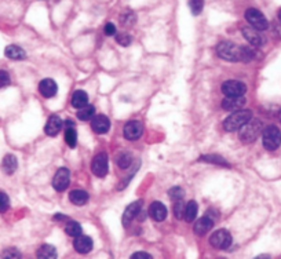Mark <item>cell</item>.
<instances>
[{"mask_svg": "<svg viewBox=\"0 0 281 259\" xmlns=\"http://www.w3.org/2000/svg\"><path fill=\"white\" fill-rule=\"evenodd\" d=\"M216 53L222 60L230 61V62H248V61L253 60L258 53L256 50L252 47H245V46H237L230 42H222L218 44L216 47Z\"/></svg>", "mask_w": 281, "mask_h": 259, "instance_id": "cell-1", "label": "cell"}, {"mask_svg": "<svg viewBox=\"0 0 281 259\" xmlns=\"http://www.w3.org/2000/svg\"><path fill=\"white\" fill-rule=\"evenodd\" d=\"M252 119V112L251 110H236L234 113H231L225 121H223V127L226 131H237L240 130L248 120Z\"/></svg>", "mask_w": 281, "mask_h": 259, "instance_id": "cell-2", "label": "cell"}, {"mask_svg": "<svg viewBox=\"0 0 281 259\" xmlns=\"http://www.w3.org/2000/svg\"><path fill=\"white\" fill-rule=\"evenodd\" d=\"M260 132H262V123L251 119L240 128V139L244 143H251L260 135Z\"/></svg>", "mask_w": 281, "mask_h": 259, "instance_id": "cell-3", "label": "cell"}, {"mask_svg": "<svg viewBox=\"0 0 281 259\" xmlns=\"http://www.w3.org/2000/svg\"><path fill=\"white\" fill-rule=\"evenodd\" d=\"M262 139L267 150H275L281 143V131L275 126L266 127L262 132Z\"/></svg>", "mask_w": 281, "mask_h": 259, "instance_id": "cell-4", "label": "cell"}, {"mask_svg": "<svg viewBox=\"0 0 281 259\" xmlns=\"http://www.w3.org/2000/svg\"><path fill=\"white\" fill-rule=\"evenodd\" d=\"M245 20L251 27L258 31H266L269 28V22L266 20V17L256 9H248L245 11Z\"/></svg>", "mask_w": 281, "mask_h": 259, "instance_id": "cell-5", "label": "cell"}, {"mask_svg": "<svg viewBox=\"0 0 281 259\" xmlns=\"http://www.w3.org/2000/svg\"><path fill=\"white\" fill-rule=\"evenodd\" d=\"M231 241H233L231 234L225 229L216 230L209 237V244L216 249H227L231 245Z\"/></svg>", "mask_w": 281, "mask_h": 259, "instance_id": "cell-6", "label": "cell"}, {"mask_svg": "<svg viewBox=\"0 0 281 259\" xmlns=\"http://www.w3.org/2000/svg\"><path fill=\"white\" fill-rule=\"evenodd\" d=\"M91 168H93L94 175L99 176V178H104V176L108 174V170H109V159H108V154L105 153V152H101V153L97 154L93 160Z\"/></svg>", "mask_w": 281, "mask_h": 259, "instance_id": "cell-7", "label": "cell"}, {"mask_svg": "<svg viewBox=\"0 0 281 259\" xmlns=\"http://www.w3.org/2000/svg\"><path fill=\"white\" fill-rule=\"evenodd\" d=\"M247 91V86L238 80H227L222 84V93L226 97H242Z\"/></svg>", "mask_w": 281, "mask_h": 259, "instance_id": "cell-8", "label": "cell"}, {"mask_svg": "<svg viewBox=\"0 0 281 259\" xmlns=\"http://www.w3.org/2000/svg\"><path fill=\"white\" fill-rule=\"evenodd\" d=\"M69 179H71L69 170L62 167L55 172L54 178H53V186L57 192H64L66 187L69 186Z\"/></svg>", "mask_w": 281, "mask_h": 259, "instance_id": "cell-9", "label": "cell"}, {"mask_svg": "<svg viewBox=\"0 0 281 259\" xmlns=\"http://www.w3.org/2000/svg\"><path fill=\"white\" fill-rule=\"evenodd\" d=\"M241 32L242 35H244V38L247 39L248 42L252 44V46L260 47V46H263V44L266 43V39H264L263 35L260 33V31L255 29V28H252L251 25L242 28Z\"/></svg>", "mask_w": 281, "mask_h": 259, "instance_id": "cell-10", "label": "cell"}, {"mask_svg": "<svg viewBox=\"0 0 281 259\" xmlns=\"http://www.w3.org/2000/svg\"><path fill=\"white\" fill-rule=\"evenodd\" d=\"M123 132H124V137H126L127 139H130V141H137L143 134L142 123L137 120L128 121L126 126H124Z\"/></svg>", "mask_w": 281, "mask_h": 259, "instance_id": "cell-11", "label": "cell"}, {"mask_svg": "<svg viewBox=\"0 0 281 259\" xmlns=\"http://www.w3.org/2000/svg\"><path fill=\"white\" fill-rule=\"evenodd\" d=\"M142 200H137V201H134L132 204H130L128 207L126 208L124 211V214H123V225L128 226L130 223L132 222V219L139 215L141 212V209H142Z\"/></svg>", "mask_w": 281, "mask_h": 259, "instance_id": "cell-12", "label": "cell"}, {"mask_svg": "<svg viewBox=\"0 0 281 259\" xmlns=\"http://www.w3.org/2000/svg\"><path fill=\"white\" fill-rule=\"evenodd\" d=\"M39 91L44 98H53L58 93V86L53 79H44L39 84Z\"/></svg>", "mask_w": 281, "mask_h": 259, "instance_id": "cell-13", "label": "cell"}, {"mask_svg": "<svg viewBox=\"0 0 281 259\" xmlns=\"http://www.w3.org/2000/svg\"><path fill=\"white\" fill-rule=\"evenodd\" d=\"M91 127L97 134H106L110 130V120L104 115L94 116L91 120Z\"/></svg>", "mask_w": 281, "mask_h": 259, "instance_id": "cell-14", "label": "cell"}, {"mask_svg": "<svg viewBox=\"0 0 281 259\" xmlns=\"http://www.w3.org/2000/svg\"><path fill=\"white\" fill-rule=\"evenodd\" d=\"M245 105V98L242 97H226L222 101V108L227 112H236V110L242 109V106Z\"/></svg>", "mask_w": 281, "mask_h": 259, "instance_id": "cell-15", "label": "cell"}, {"mask_svg": "<svg viewBox=\"0 0 281 259\" xmlns=\"http://www.w3.org/2000/svg\"><path fill=\"white\" fill-rule=\"evenodd\" d=\"M73 247H75V249H76L77 252L87 253L93 249V240H91V237L79 234V236L75 237Z\"/></svg>", "mask_w": 281, "mask_h": 259, "instance_id": "cell-16", "label": "cell"}, {"mask_svg": "<svg viewBox=\"0 0 281 259\" xmlns=\"http://www.w3.org/2000/svg\"><path fill=\"white\" fill-rule=\"evenodd\" d=\"M212 226H214V220L205 215V216L200 218V219L194 223L193 231H194L197 236H204V234H207V233L212 229Z\"/></svg>", "mask_w": 281, "mask_h": 259, "instance_id": "cell-17", "label": "cell"}, {"mask_svg": "<svg viewBox=\"0 0 281 259\" xmlns=\"http://www.w3.org/2000/svg\"><path fill=\"white\" fill-rule=\"evenodd\" d=\"M149 215H150L154 220L161 222V220H164L165 218H167V208H165V205L163 203L154 201V203L150 204V207H149Z\"/></svg>", "mask_w": 281, "mask_h": 259, "instance_id": "cell-18", "label": "cell"}, {"mask_svg": "<svg viewBox=\"0 0 281 259\" xmlns=\"http://www.w3.org/2000/svg\"><path fill=\"white\" fill-rule=\"evenodd\" d=\"M62 126H64V123H62V120H61L58 116H51L49 121H47V124H46L44 131L50 137H55L62 130Z\"/></svg>", "mask_w": 281, "mask_h": 259, "instance_id": "cell-19", "label": "cell"}, {"mask_svg": "<svg viewBox=\"0 0 281 259\" xmlns=\"http://www.w3.org/2000/svg\"><path fill=\"white\" fill-rule=\"evenodd\" d=\"M66 130H65V141L68 143L69 148H76L77 143V132L75 130V127L72 126V121H66L65 123Z\"/></svg>", "mask_w": 281, "mask_h": 259, "instance_id": "cell-20", "label": "cell"}, {"mask_svg": "<svg viewBox=\"0 0 281 259\" xmlns=\"http://www.w3.org/2000/svg\"><path fill=\"white\" fill-rule=\"evenodd\" d=\"M69 200L75 205H84V204L88 201V194L86 190H82V189H76V190H72L69 193Z\"/></svg>", "mask_w": 281, "mask_h": 259, "instance_id": "cell-21", "label": "cell"}, {"mask_svg": "<svg viewBox=\"0 0 281 259\" xmlns=\"http://www.w3.org/2000/svg\"><path fill=\"white\" fill-rule=\"evenodd\" d=\"M36 256H38L39 259H55L58 256V253H57V249H55L53 245L43 244V245L38 249Z\"/></svg>", "mask_w": 281, "mask_h": 259, "instance_id": "cell-22", "label": "cell"}, {"mask_svg": "<svg viewBox=\"0 0 281 259\" xmlns=\"http://www.w3.org/2000/svg\"><path fill=\"white\" fill-rule=\"evenodd\" d=\"M5 54L7 58H10V60H14V61H21V60H25V51L21 49V47H18V46H9V47H6V51Z\"/></svg>", "mask_w": 281, "mask_h": 259, "instance_id": "cell-23", "label": "cell"}, {"mask_svg": "<svg viewBox=\"0 0 281 259\" xmlns=\"http://www.w3.org/2000/svg\"><path fill=\"white\" fill-rule=\"evenodd\" d=\"M72 105L77 109H82L83 106L88 105V95L86 94V91H82V90L75 91L72 95Z\"/></svg>", "mask_w": 281, "mask_h": 259, "instance_id": "cell-24", "label": "cell"}, {"mask_svg": "<svg viewBox=\"0 0 281 259\" xmlns=\"http://www.w3.org/2000/svg\"><path fill=\"white\" fill-rule=\"evenodd\" d=\"M17 165H18V163H17L16 156H14V154H7L5 159H3L2 168H3V171H5L6 174L11 175V174H14V172H16Z\"/></svg>", "mask_w": 281, "mask_h": 259, "instance_id": "cell-25", "label": "cell"}, {"mask_svg": "<svg viewBox=\"0 0 281 259\" xmlns=\"http://www.w3.org/2000/svg\"><path fill=\"white\" fill-rule=\"evenodd\" d=\"M197 203H196L194 200H192V201H189V203L186 204V207H185V215H183V218H185L187 222H193V220L196 219V216H197Z\"/></svg>", "mask_w": 281, "mask_h": 259, "instance_id": "cell-26", "label": "cell"}, {"mask_svg": "<svg viewBox=\"0 0 281 259\" xmlns=\"http://www.w3.org/2000/svg\"><path fill=\"white\" fill-rule=\"evenodd\" d=\"M94 116H95V108H94L93 105H86V106H83L82 109L79 110V113H77V117L83 121L90 120V119H93Z\"/></svg>", "mask_w": 281, "mask_h": 259, "instance_id": "cell-27", "label": "cell"}, {"mask_svg": "<svg viewBox=\"0 0 281 259\" xmlns=\"http://www.w3.org/2000/svg\"><path fill=\"white\" fill-rule=\"evenodd\" d=\"M65 231L68 236L76 237L79 236V234H82V226H80V223L75 222V220H71V222L66 223Z\"/></svg>", "mask_w": 281, "mask_h": 259, "instance_id": "cell-28", "label": "cell"}, {"mask_svg": "<svg viewBox=\"0 0 281 259\" xmlns=\"http://www.w3.org/2000/svg\"><path fill=\"white\" fill-rule=\"evenodd\" d=\"M131 161H132L131 154L127 153V152H123V153L119 154V157H117V165H119L120 168H123V170L128 168L130 164H131Z\"/></svg>", "mask_w": 281, "mask_h": 259, "instance_id": "cell-29", "label": "cell"}, {"mask_svg": "<svg viewBox=\"0 0 281 259\" xmlns=\"http://www.w3.org/2000/svg\"><path fill=\"white\" fill-rule=\"evenodd\" d=\"M200 160H201V161H207V163H214V164L225 165V167L229 165V163H227L223 157H220V156H212V154H208V156H201Z\"/></svg>", "mask_w": 281, "mask_h": 259, "instance_id": "cell-30", "label": "cell"}, {"mask_svg": "<svg viewBox=\"0 0 281 259\" xmlns=\"http://www.w3.org/2000/svg\"><path fill=\"white\" fill-rule=\"evenodd\" d=\"M185 201H183V198H179V200H175V203H174V215H175V218L178 219H182L183 218V215H185Z\"/></svg>", "mask_w": 281, "mask_h": 259, "instance_id": "cell-31", "label": "cell"}, {"mask_svg": "<svg viewBox=\"0 0 281 259\" xmlns=\"http://www.w3.org/2000/svg\"><path fill=\"white\" fill-rule=\"evenodd\" d=\"M189 7L194 16H198L203 11L204 0H189Z\"/></svg>", "mask_w": 281, "mask_h": 259, "instance_id": "cell-32", "label": "cell"}, {"mask_svg": "<svg viewBox=\"0 0 281 259\" xmlns=\"http://www.w3.org/2000/svg\"><path fill=\"white\" fill-rule=\"evenodd\" d=\"M10 207V198L5 192H0V212H6Z\"/></svg>", "mask_w": 281, "mask_h": 259, "instance_id": "cell-33", "label": "cell"}, {"mask_svg": "<svg viewBox=\"0 0 281 259\" xmlns=\"http://www.w3.org/2000/svg\"><path fill=\"white\" fill-rule=\"evenodd\" d=\"M168 194H170V197L172 198V200H179V198L185 197V192H183L179 186L171 187Z\"/></svg>", "mask_w": 281, "mask_h": 259, "instance_id": "cell-34", "label": "cell"}, {"mask_svg": "<svg viewBox=\"0 0 281 259\" xmlns=\"http://www.w3.org/2000/svg\"><path fill=\"white\" fill-rule=\"evenodd\" d=\"M116 42L120 44V46H123V47H127V46H130V43H131V36L127 35V33H120V35L116 36Z\"/></svg>", "mask_w": 281, "mask_h": 259, "instance_id": "cell-35", "label": "cell"}, {"mask_svg": "<svg viewBox=\"0 0 281 259\" xmlns=\"http://www.w3.org/2000/svg\"><path fill=\"white\" fill-rule=\"evenodd\" d=\"M2 258H21V253L14 248H10V249H6L5 252L2 253Z\"/></svg>", "mask_w": 281, "mask_h": 259, "instance_id": "cell-36", "label": "cell"}, {"mask_svg": "<svg viewBox=\"0 0 281 259\" xmlns=\"http://www.w3.org/2000/svg\"><path fill=\"white\" fill-rule=\"evenodd\" d=\"M7 84H10V76L5 71H0V88L6 87Z\"/></svg>", "mask_w": 281, "mask_h": 259, "instance_id": "cell-37", "label": "cell"}, {"mask_svg": "<svg viewBox=\"0 0 281 259\" xmlns=\"http://www.w3.org/2000/svg\"><path fill=\"white\" fill-rule=\"evenodd\" d=\"M104 32L106 36H113V35H116V27L112 22H108V24L105 25Z\"/></svg>", "mask_w": 281, "mask_h": 259, "instance_id": "cell-38", "label": "cell"}, {"mask_svg": "<svg viewBox=\"0 0 281 259\" xmlns=\"http://www.w3.org/2000/svg\"><path fill=\"white\" fill-rule=\"evenodd\" d=\"M152 258V255L148 252H135L132 253L131 259H150Z\"/></svg>", "mask_w": 281, "mask_h": 259, "instance_id": "cell-39", "label": "cell"}, {"mask_svg": "<svg viewBox=\"0 0 281 259\" xmlns=\"http://www.w3.org/2000/svg\"><path fill=\"white\" fill-rule=\"evenodd\" d=\"M278 18H280V22H281V10H280V13H278Z\"/></svg>", "mask_w": 281, "mask_h": 259, "instance_id": "cell-40", "label": "cell"}]
</instances>
